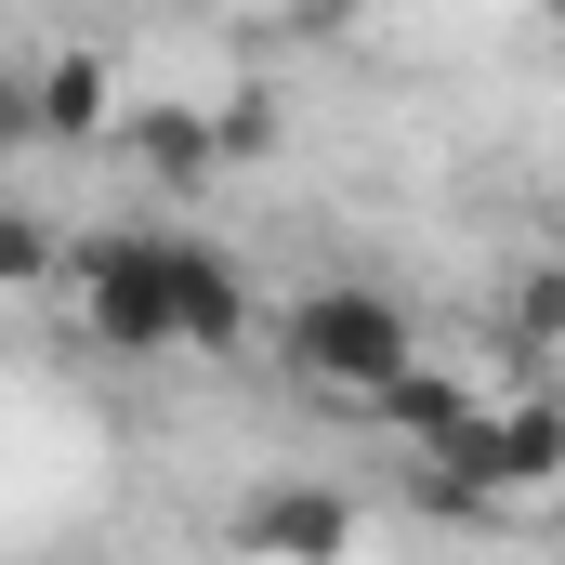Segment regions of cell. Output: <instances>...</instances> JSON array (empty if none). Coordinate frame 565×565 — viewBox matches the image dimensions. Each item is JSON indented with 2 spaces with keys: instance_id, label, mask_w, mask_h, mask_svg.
Listing matches in <instances>:
<instances>
[{
  "instance_id": "cell-1",
  "label": "cell",
  "mask_w": 565,
  "mask_h": 565,
  "mask_svg": "<svg viewBox=\"0 0 565 565\" xmlns=\"http://www.w3.org/2000/svg\"><path fill=\"white\" fill-rule=\"evenodd\" d=\"M277 342H289L302 382H329V395H355V408H382V395L422 369V355H408V302H395V289H355V277L302 289V302L277 316Z\"/></svg>"
},
{
  "instance_id": "cell-2",
  "label": "cell",
  "mask_w": 565,
  "mask_h": 565,
  "mask_svg": "<svg viewBox=\"0 0 565 565\" xmlns=\"http://www.w3.org/2000/svg\"><path fill=\"white\" fill-rule=\"evenodd\" d=\"M79 329H93L106 355L184 342V329H171V237H93V250H79Z\"/></svg>"
},
{
  "instance_id": "cell-3",
  "label": "cell",
  "mask_w": 565,
  "mask_h": 565,
  "mask_svg": "<svg viewBox=\"0 0 565 565\" xmlns=\"http://www.w3.org/2000/svg\"><path fill=\"white\" fill-rule=\"evenodd\" d=\"M237 553H250V565H342V553H355V500L316 487V473L250 487V500H237Z\"/></svg>"
},
{
  "instance_id": "cell-4",
  "label": "cell",
  "mask_w": 565,
  "mask_h": 565,
  "mask_svg": "<svg viewBox=\"0 0 565 565\" xmlns=\"http://www.w3.org/2000/svg\"><path fill=\"white\" fill-rule=\"evenodd\" d=\"M473 487H487V500H526V487H565V395H513V408H487V447H473Z\"/></svg>"
},
{
  "instance_id": "cell-5",
  "label": "cell",
  "mask_w": 565,
  "mask_h": 565,
  "mask_svg": "<svg viewBox=\"0 0 565 565\" xmlns=\"http://www.w3.org/2000/svg\"><path fill=\"white\" fill-rule=\"evenodd\" d=\"M382 422L408 434V460H422V473H473V447H487L473 382H447V369H408V382L382 395Z\"/></svg>"
},
{
  "instance_id": "cell-6",
  "label": "cell",
  "mask_w": 565,
  "mask_h": 565,
  "mask_svg": "<svg viewBox=\"0 0 565 565\" xmlns=\"http://www.w3.org/2000/svg\"><path fill=\"white\" fill-rule=\"evenodd\" d=\"M171 329H184L198 355H224V342L250 329V277H237L224 250H198V237H171Z\"/></svg>"
},
{
  "instance_id": "cell-7",
  "label": "cell",
  "mask_w": 565,
  "mask_h": 565,
  "mask_svg": "<svg viewBox=\"0 0 565 565\" xmlns=\"http://www.w3.org/2000/svg\"><path fill=\"white\" fill-rule=\"evenodd\" d=\"M106 132V66L93 53H53L40 66V145H93Z\"/></svg>"
},
{
  "instance_id": "cell-8",
  "label": "cell",
  "mask_w": 565,
  "mask_h": 565,
  "mask_svg": "<svg viewBox=\"0 0 565 565\" xmlns=\"http://www.w3.org/2000/svg\"><path fill=\"white\" fill-rule=\"evenodd\" d=\"M132 158L158 171V184H198V171H211V119H198V106H145V119H132Z\"/></svg>"
},
{
  "instance_id": "cell-9",
  "label": "cell",
  "mask_w": 565,
  "mask_h": 565,
  "mask_svg": "<svg viewBox=\"0 0 565 565\" xmlns=\"http://www.w3.org/2000/svg\"><path fill=\"white\" fill-rule=\"evenodd\" d=\"M53 277V224L40 211H0V289H40Z\"/></svg>"
},
{
  "instance_id": "cell-10",
  "label": "cell",
  "mask_w": 565,
  "mask_h": 565,
  "mask_svg": "<svg viewBox=\"0 0 565 565\" xmlns=\"http://www.w3.org/2000/svg\"><path fill=\"white\" fill-rule=\"evenodd\" d=\"M513 342H565V264L513 277Z\"/></svg>"
},
{
  "instance_id": "cell-11",
  "label": "cell",
  "mask_w": 565,
  "mask_h": 565,
  "mask_svg": "<svg viewBox=\"0 0 565 565\" xmlns=\"http://www.w3.org/2000/svg\"><path fill=\"white\" fill-rule=\"evenodd\" d=\"M264 145H277V106H250V93L211 119V158H264Z\"/></svg>"
},
{
  "instance_id": "cell-12",
  "label": "cell",
  "mask_w": 565,
  "mask_h": 565,
  "mask_svg": "<svg viewBox=\"0 0 565 565\" xmlns=\"http://www.w3.org/2000/svg\"><path fill=\"white\" fill-rule=\"evenodd\" d=\"M422 513H460V526H500V500L473 473H422Z\"/></svg>"
},
{
  "instance_id": "cell-13",
  "label": "cell",
  "mask_w": 565,
  "mask_h": 565,
  "mask_svg": "<svg viewBox=\"0 0 565 565\" xmlns=\"http://www.w3.org/2000/svg\"><path fill=\"white\" fill-rule=\"evenodd\" d=\"M40 132V79H0V145H26Z\"/></svg>"
},
{
  "instance_id": "cell-14",
  "label": "cell",
  "mask_w": 565,
  "mask_h": 565,
  "mask_svg": "<svg viewBox=\"0 0 565 565\" xmlns=\"http://www.w3.org/2000/svg\"><path fill=\"white\" fill-rule=\"evenodd\" d=\"M553 264H565V198H553Z\"/></svg>"
}]
</instances>
